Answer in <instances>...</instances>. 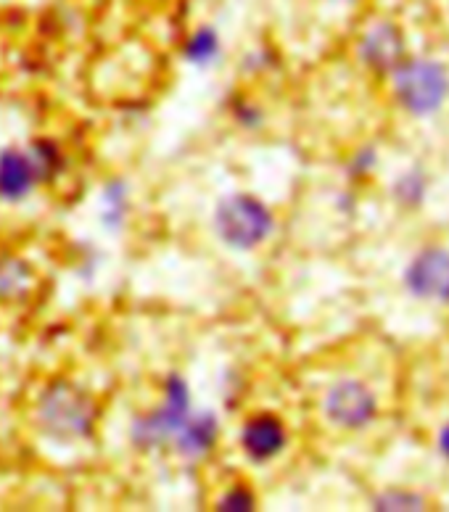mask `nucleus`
<instances>
[{
	"label": "nucleus",
	"mask_w": 449,
	"mask_h": 512,
	"mask_svg": "<svg viewBox=\"0 0 449 512\" xmlns=\"http://www.w3.org/2000/svg\"><path fill=\"white\" fill-rule=\"evenodd\" d=\"M96 417L93 399L69 381H53L37 402V420L43 431L59 441L90 439Z\"/></svg>",
	"instance_id": "nucleus-1"
},
{
	"label": "nucleus",
	"mask_w": 449,
	"mask_h": 512,
	"mask_svg": "<svg viewBox=\"0 0 449 512\" xmlns=\"http://www.w3.org/2000/svg\"><path fill=\"white\" fill-rule=\"evenodd\" d=\"M391 88L407 114L431 117L449 98V69L426 56L405 59L391 72Z\"/></svg>",
	"instance_id": "nucleus-2"
},
{
	"label": "nucleus",
	"mask_w": 449,
	"mask_h": 512,
	"mask_svg": "<svg viewBox=\"0 0 449 512\" xmlns=\"http://www.w3.org/2000/svg\"><path fill=\"white\" fill-rule=\"evenodd\" d=\"M275 217L259 198L249 193L228 196L214 212V230L225 246L236 251H251L273 235Z\"/></svg>",
	"instance_id": "nucleus-3"
},
{
	"label": "nucleus",
	"mask_w": 449,
	"mask_h": 512,
	"mask_svg": "<svg viewBox=\"0 0 449 512\" xmlns=\"http://www.w3.org/2000/svg\"><path fill=\"white\" fill-rule=\"evenodd\" d=\"M188 417H191V388L180 375H170L164 383V404L135 420L130 439L140 452H156L167 447V441H175Z\"/></svg>",
	"instance_id": "nucleus-4"
},
{
	"label": "nucleus",
	"mask_w": 449,
	"mask_h": 512,
	"mask_svg": "<svg viewBox=\"0 0 449 512\" xmlns=\"http://www.w3.org/2000/svg\"><path fill=\"white\" fill-rule=\"evenodd\" d=\"M323 415L341 431H362L378 417V396L362 381L346 378L328 388L323 399Z\"/></svg>",
	"instance_id": "nucleus-5"
},
{
	"label": "nucleus",
	"mask_w": 449,
	"mask_h": 512,
	"mask_svg": "<svg viewBox=\"0 0 449 512\" xmlns=\"http://www.w3.org/2000/svg\"><path fill=\"white\" fill-rule=\"evenodd\" d=\"M402 283L415 299L449 304V251L428 246L415 254L405 267Z\"/></svg>",
	"instance_id": "nucleus-6"
},
{
	"label": "nucleus",
	"mask_w": 449,
	"mask_h": 512,
	"mask_svg": "<svg viewBox=\"0 0 449 512\" xmlns=\"http://www.w3.org/2000/svg\"><path fill=\"white\" fill-rule=\"evenodd\" d=\"M357 56H360L362 66H368L370 72L391 74L407 59L405 32L397 22H389V19L376 22L360 37Z\"/></svg>",
	"instance_id": "nucleus-7"
},
{
	"label": "nucleus",
	"mask_w": 449,
	"mask_h": 512,
	"mask_svg": "<svg viewBox=\"0 0 449 512\" xmlns=\"http://www.w3.org/2000/svg\"><path fill=\"white\" fill-rule=\"evenodd\" d=\"M288 444V431L283 420L270 412L251 415L241 428V449L251 462H270L283 454Z\"/></svg>",
	"instance_id": "nucleus-8"
},
{
	"label": "nucleus",
	"mask_w": 449,
	"mask_h": 512,
	"mask_svg": "<svg viewBox=\"0 0 449 512\" xmlns=\"http://www.w3.org/2000/svg\"><path fill=\"white\" fill-rule=\"evenodd\" d=\"M40 183L35 161L30 151L24 154L19 148H6L0 151V198L3 201H22L32 193V188Z\"/></svg>",
	"instance_id": "nucleus-9"
},
{
	"label": "nucleus",
	"mask_w": 449,
	"mask_h": 512,
	"mask_svg": "<svg viewBox=\"0 0 449 512\" xmlns=\"http://www.w3.org/2000/svg\"><path fill=\"white\" fill-rule=\"evenodd\" d=\"M220 436V425L212 412H201V415H191L175 436V449L183 454L185 460H201L217 444Z\"/></svg>",
	"instance_id": "nucleus-10"
},
{
	"label": "nucleus",
	"mask_w": 449,
	"mask_h": 512,
	"mask_svg": "<svg viewBox=\"0 0 449 512\" xmlns=\"http://www.w3.org/2000/svg\"><path fill=\"white\" fill-rule=\"evenodd\" d=\"M35 286V272L19 256H0V301L22 299Z\"/></svg>",
	"instance_id": "nucleus-11"
},
{
	"label": "nucleus",
	"mask_w": 449,
	"mask_h": 512,
	"mask_svg": "<svg viewBox=\"0 0 449 512\" xmlns=\"http://www.w3.org/2000/svg\"><path fill=\"white\" fill-rule=\"evenodd\" d=\"M183 56L196 66L212 64L220 56V35L212 27H201L193 35H188L183 45Z\"/></svg>",
	"instance_id": "nucleus-12"
},
{
	"label": "nucleus",
	"mask_w": 449,
	"mask_h": 512,
	"mask_svg": "<svg viewBox=\"0 0 449 512\" xmlns=\"http://www.w3.org/2000/svg\"><path fill=\"white\" fill-rule=\"evenodd\" d=\"M391 193H394V198H397L399 204L405 206V209H420L428 193L426 172H423L420 167L407 169L405 175H399V180L394 183V191Z\"/></svg>",
	"instance_id": "nucleus-13"
},
{
	"label": "nucleus",
	"mask_w": 449,
	"mask_h": 512,
	"mask_svg": "<svg viewBox=\"0 0 449 512\" xmlns=\"http://www.w3.org/2000/svg\"><path fill=\"white\" fill-rule=\"evenodd\" d=\"M32 161H35L37 177L40 183H51L53 177L59 175L64 169V156H61V148L53 143V140H37L30 151Z\"/></svg>",
	"instance_id": "nucleus-14"
},
{
	"label": "nucleus",
	"mask_w": 449,
	"mask_h": 512,
	"mask_svg": "<svg viewBox=\"0 0 449 512\" xmlns=\"http://www.w3.org/2000/svg\"><path fill=\"white\" fill-rule=\"evenodd\" d=\"M370 507L381 512H415L426 507V499L415 494V491L389 489L378 494V497H373V505Z\"/></svg>",
	"instance_id": "nucleus-15"
},
{
	"label": "nucleus",
	"mask_w": 449,
	"mask_h": 512,
	"mask_svg": "<svg viewBox=\"0 0 449 512\" xmlns=\"http://www.w3.org/2000/svg\"><path fill=\"white\" fill-rule=\"evenodd\" d=\"M106 217L104 222L109 227H119L127 217V188L122 183H109L104 193Z\"/></svg>",
	"instance_id": "nucleus-16"
},
{
	"label": "nucleus",
	"mask_w": 449,
	"mask_h": 512,
	"mask_svg": "<svg viewBox=\"0 0 449 512\" xmlns=\"http://www.w3.org/2000/svg\"><path fill=\"white\" fill-rule=\"evenodd\" d=\"M254 507H257V499H254V494L249 489H243V486H233L217 502V510L222 512H249Z\"/></svg>",
	"instance_id": "nucleus-17"
},
{
	"label": "nucleus",
	"mask_w": 449,
	"mask_h": 512,
	"mask_svg": "<svg viewBox=\"0 0 449 512\" xmlns=\"http://www.w3.org/2000/svg\"><path fill=\"white\" fill-rule=\"evenodd\" d=\"M376 161H378V154L376 148H360L357 154H354V159L349 161V177L352 180H362V177H368L373 169H376Z\"/></svg>",
	"instance_id": "nucleus-18"
},
{
	"label": "nucleus",
	"mask_w": 449,
	"mask_h": 512,
	"mask_svg": "<svg viewBox=\"0 0 449 512\" xmlns=\"http://www.w3.org/2000/svg\"><path fill=\"white\" fill-rule=\"evenodd\" d=\"M233 111H236L238 122H241L243 127H257L259 122H262V114H259V109H254L251 103H238Z\"/></svg>",
	"instance_id": "nucleus-19"
},
{
	"label": "nucleus",
	"mask_w": 449,
	"mask_h": 512,
	"mask_svg": "<svg viewBox=\"0 0 449 512\" xmlns=\"http://www.w3.org/2000/svg\"><path fill=\"white\" fill-rule=\"evenodd\" d=\"M436 447L442 452L444 460L449 462V423L442 425V431H439V439H436Z\"/></svg>",
	"instance_id": "nucleus-20"
},
{
	"label": "nucleus",
	"mask_w": 449,
	"mask_h": 512,
	"mask_svg": "<svg viewBox=\"0 0 449 512\" xmlns=\"http://www.w3.org/2000/svg\"><path fill=\"white\" fill-rule=\"evenodd\" d=\"M333 3H354V0H333Z\"/></svg>",
	"instance_id": "nucleus-21"
}]
</instances>
